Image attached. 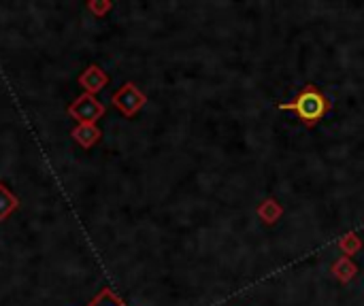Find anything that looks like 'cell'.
<instances>
[{
  "mask_svg": "<svg viewBox=\"0 0 364 306\" xmlns=\"http://www.w3.org/2000/svg\"><path fill=\"white\" fill-rule=\"evenodd\" d=\"M330 100L324 96V92L315 85V83H307L290 102H281L277 105L279 111H292L303 125L313 127L318 125L320 119L330 111Z\"/></svg>",
  "mask_w": 364,
  "mask_h": 306,
  "instance_id": "cell-1",
  "label": "cell"
},
{
  "mask_svg": "<svg viewBox=\"0 0 364 306\" xmlns=\"http://www.w3.org/2000/svg\"><path fill=\"white\" fill-rule=\"evenodd\" d=\"M105 111H107V107L103 105V102L85 92L72 100L68 107V115L72 119H77L79 123H96L105 115Z\"/></svg>",
  "mask_w": 364,
  "mask_h": 306,
  "instance_id": "cell-2",
  "label": "cell"
},
{
  "mask_svg": "<svg viewBox=\"0 0 364 306\" xmlns=\"http://www.w3.org/2000/svg\"><path fill=\"white\" fill-rule=\"evenodd\" d=\"M113 107L126 117H134L148 102V96H145L134 83H124L113 96H111Z\"/></svg>",
  "mask_w": 364,
  "mask_h": 306,
  "instance_id": "cell-3",
  "label": "cell"
},
{
  "mask_svg": "<svg viewBox=\"0 0 364 306\" xmlns=\"http://www.w3.org/2000/svg\"><path fill=\"white\" fill-rule=\"evenodd\" d=\"M79 85L83 88L85 94H92L96 96L101 90H105L109 85V74L101 68V66H96V64H90L81 74H79Z\"/></svg>",
  "mask_w": 364,
  "mask_h": 306,
  "instance_id": "cell-4",
  "label": "cell"
},
{
  "mask_svg": "<svg viewBox=\"0 0 364 306\" xmlns=\"http://www.w3.org/2000/svg\"><path fill=\"white\" fill-rule=\"evenodd\" d=\"M70 136L75 139V143L81 145L83 149H90V147H94L96 143L101 141L103 132H101V127L96 123H77L70 130Z\"/></svg>",
  "mask_w": 364,
  "mask_h": 306,
  "instance_id": "cell-5",
  "label": "cell"
},
{
  "mask_svg": "<svg viewBox=\"0 0 364 306\" xmlns=\"http://www.w3.org/2000/svg\"><path fill=\"white\" fill-rule=\"evenodd\" d=\"M17 209H19V198L5 183H0V221H7Z\"/></svg>",
  "mask_w": 364,
  "mask_h": 306,
  "instance_id": "cell-6",
  "label": "cell"
},
{
  "mask_svg": "<svg viewBox=\"0 0 364 306\" xmlns=\"http://www.w3.org/2000/svg\"><path fill=\"white\" fill-rule=\"evenodd\" d=\"M85 306H128L111 287H103Z\"/></svg>",
  "mask_w": 364,
  "mask_h": 306,
  "instance_id": "cell-7",
  "label": "cell"
},
{
  "mask_svg": "<svg viewBox=\"0 0 364 306\" xmlns=\"http://www.w3.org/2000/svg\"><path fill=\"white\" fill-rule=\"evenodd\" d=\"M281 213H283V209L279 207V204H277L273 198H269L266 202H262L260 209H258L260 219H262L264 223H269V225H273V223L281 217Z\"/></svg>",
  "mask_w": 364,
  "mask_h": 306,
  "instance_id": "cell-8",
  "label": "cell"
},
{
  "mask_svg": "<svg viewBox=\"0 0 364 306\" xmlns=\"http://www.w3.org/2000/svg\"><path fill=\"white\" fill-rule=\"evenodd\" d=\"M334 274L341 278V280H350L356 274V266L352 264L350 258H341V260L334 264Z\"/></svg>",
  "mask_w": 364,
  "mask_h": 306,
  "instance_id": "cell-9",
  "label": "cell"
},
{
  "mask_svg": "<svg viewBox=\"0 0 364 306\" xmlns=\"http://www.w3.org/2000/svg\"><path fill=\"white\" fill-rule=\"evenodd\" d=\"M85 9H88L94 17H105V15L113 9V5L109 3V0H90V3L85 5Z\"/></svg>",
  "mask_w": 364,
  "mask_h": 306,
  "instance_id": "cell-10",
  "label": "cell"
},
{
  "mask_svg": "<svg viewBox=\"0 0 364 306\" xmlns=\"http://www.w3.org/2000/svg\"><path fill=\"white\" fill-rule=\"evenodd\" d=\"M358 247H360V243H358L356 234H350V236H345V238L341 241V249L347 251V255H352V251L358 249Z\"/></svg>",
  "mask_w": 364,
  "mask_h": 306,
  "instance_id": "cell-11",
  "label": "cell"
}]
</instances>
